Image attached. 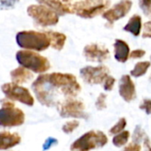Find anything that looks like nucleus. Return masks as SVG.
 Segmentation results:
<instances>
[{
  "mask_svg": "<svg viewBox=\"0 0 151 151\" xmlns=\"http://www.w3.org/2000/svg\"><path fill=\"white\" fill-rule=\"evenodd\" d=\"M10 76H11L12 82L18 84V85L27 83L29 81H32L34 79V73L31 71L20 65L12 70L10 72Z\"/></svg>",
  "mask_w": 151,
  "mask_h": 151,
  "instance_id": "15",
  "label": "nucleus"
},
{
  "mask_svg": "<svg viewBox=\"0 0 151 151\" xmlns=\"http://www.w3.org/2000/svg\"><path fill=\"white\" fill-rule=\"evenodd\" d=\"M58 143V141L56 139V138H53V137H48L45 142H43L42 144V150L46 151L49 150L50 148H52L53 146L57 145Z\"/></svg>",
  "mask_w": 151,
  "mask_h": 151,
  "instance_id": "28",
  "label": "nucleus"
},
{
  "mask_svg": "<svg viewBox=\"0 0 151 151\" xmlns=\"http://www.w3.org/2000/svg\"><path fill=\"white\" fill-rule=\"evenodd\" d=\"M150 67V62H149V61H141V62H138L134 65V69L131 70L130 74L133 77H135V78L142 77L144 74H146V73L148 72V70H149Z\"/></svg>",
  "mask_w": 151,
  "mask_h": 151,
  "instance_id": "20",
  "label": "nucleus"
},
{
  "mask_svg": "<svg viewBox=\"0 0 151 151\" xmlns=\"http://www.w3.org/2000/svg\"><path fill=\"white\" fill-rule=\"evenodd\" d=\"M110 4V0H80L73 5V13L83 19H92L103 14Z\"/></svg>",
  "mask_w": 151,
  "mask_h": 151,
  "instance_id": "5",
  "label": "nucleus"
},
{
  "mask_svg": "<svg viewBox=\"0 0 151 151\" xmlns=\"http://www.w3.org/2000/svg\"><path fill=\"white\" fill-rule=\"evenodd\" d=\"M139 6L145 16L151 18V0H139Z\"/></svg>",
  "mask_w": 151,
  "mask_h": 151,
  "instance_id": "24",
  "label": "nucleus"
},
{
  "mask_svg": "<svg viewBox=\"0 0 151 151\" xmlns=\"http://www.w3.org/2000/svg\"><path fill=\"white\" fill-rule=\"evenodd\" d=\"M132 6L133 2L131 0H120L112 7L107 9L102 14V17L107 21L106 27H111L116 21L125 18L131 11Z\"/></svg>",
  "mask_w": 151,
  "mask_h": 151,
  "instance_id": "10",
  "label": "nucleus"
},
{
  "mask_svg": "<svg viewBox=\"0 0 151 151\" xmlns=\"http://www.w3.org/2000/svg\"><path fill=\"white\" fill-rule=\"evenodd\" d=\"M40 4H43L56 12L59 16H64L65 14L73 13V6L64 4L57 0H36Z\"/></svg>",
  "mask_w": 151,
  "mask_h": 151,
  "instance_id": "17",
  "label": "nucleus"
},
{
  "mask_svg": "<svg viewBox=\"0 0 151 151\" xmlns=\"http://www.w3.org/2000/svg\"><path fill=\"white\" fill-rule=\"evenodd\" d=\"M21 142V137L18 133L8 131L0 132V150H7L18 146Z\"/></svg>",
  "mask_w": 151,
  "mask_h": 151,
  "instance_id": "14",
  "label": "nucleus"
},
{
  "mask_svg": "<svg viewBox=\"0 0 151 151\" xmlns=\"http://www.w3.org/2000/svg\"><path fill=\"white\" fill-rule=\"evenodd\" d=\"M45 33L48 35L50 41V46L56 50H62L65 47V42H66V35L63 33L57 32V31H45Z\"/></svg>",
  "mask_w": 151,
  "mask_h": 151,
  "instance_id": "19",
  "label": "nucleus"
},
{
  "mask_svg": "<svg viewBox=\"0 0 151 151\" xmlns=\"http://www.w3.org/2000/svg\"><path fill=\"white\" fill-rule=\"evenodd\" d=\"M16 43L21 49L36 52L46 50L50 46V41L45 32L23 30L17 33Z\"/></svg>",
  "mask_w": 151,
  "mask_h": 151,
  "instance_id": "2",
  "label": "nucleus"
},
{
  "mask_svg": "<svg viewBox=\"0 0 151 151\" xmlns=\"http://www.w3.org/2000/svg\"><path fill=\"white\" fill-rule=\"evenodd\" d=\"M19 2V0H0V10L13 9Z\"/></svg>",
  "mask_w": 151,
  "mask_h": 151,
  "instance_id": "25",
  "label": "nucleus"
},
{
  "mask_svg": "<svg viewBox=\"0 0 151 151\" xmlns=\"http://www.w3.org/2000/svg\"><path fill=\"white\" fill-rule=\"evenodd\" d=\"M80 126V122L78 120H71V121H68L66 122L63 127H62V131L66 134H72L76 128H78Z\"/></svg>",
  "mask_w": 151,
  "mask_h": 151,
  "instance_id": "23",
  "label": "nucleus"
},
{
  "mask_svg": "<svg viewBox=\"0 0 151 151\" xmlns=\"http://www.w3.org/2000/svg\"><path fill=\"white\" fill-rule=\"evenodd\" d=\"M143 144H144V151H151V143L149 137H147V136L144 137Z\"/></svg>",
  "mask_w": 151,
  "mask_h": 151,
  "instance_id": "34",
  "label": "nucleus"
},
{
  "mask_svg": "<svg viewBox=\"0 0 151 151\" xmlns=\"http://www.w3.org/2000/svg\"><path fill=\"white\" fill-rule=\"evenodd\" d=\"M106 95L102 93L98 96V97L96 98V107L97 110L99 111H102V110H104L106 107H107V104H106Z\"/></svg>",
  "mask_w": 151,
  "mask_h": 151,
  "instance_id": "27",
  "label": "nucleus"
},
{
  "mask_svg": "<svg viewBox=\"0 0 151 151\" xmlns=\"http://www.w3.org/2000/svg\"><path fill=\"white\" fill-rule=\"evenodd\" d=\"M56 107L62 118L83 119H87L88 118V113L85 112L84 104L74 97H67L64 101H59Z\"/></svg>",
  "mask_w": 151,
  "mask_h": 151,
  "instance_id": "8",
  "label": "nucleus"
},
{
  "mask_svg": "<svg viewBox=\"0 0 151 151\" xmlns=\"http://www.w3.org/2000/svg\"><path fill=\"white\" fill-rule=\"evenodd\" d=\"M37 101L43 106L55 107L58 93L66 97H75L81 91L76 77L72 73H51L39 74L31 84Z\"/></svg>",
  "mask_w": 151,
  "mask_h": 151,
  "instance_id": "1",
  "label": "nucleus"
},
{
  "mask_svg": "<svg viewBox=\"0 0 151 151\" xmlns=\"http://www.w3.org/2000/svg\"><path fill=\"white\" fill-rule=\"evenodd\" d=\"M119 92L120 96L127 103L134 101L136 98V89L134 81L130 75H123L120 78L119 84Z\"/></svg>",
  "mask_w": 151,
  "mask_h": 151,
  "instance_id": "13",
  "label": "nucleus"
},
{
  "mask_svg": "<svg viewBox=\"0 0 151 151\" xmlns=\"http://www.w3.org/2000/svg\"><path fill=\"white\" fill-rule=\"evenodd\" d=\"M130 138V133L128 131H123L116 135H114L113 139H112V143L115 147L120 148L125 146Z\"/></svg>",
  "mask_w": 151,
  "mask_h": 151,
  "instance_id": "21",
  "label": "nucleus"
},
{
  "mask_svg": "<svg viewBox=\"0 0 151 151\" xmlns=\"http://www.w3.org/2000/svg\"><path fill=\"white\" fill-rule=\"evenodd\" d=\"M146 54V51L142 49H137V50H134L130 52L129 58H142V57H144Z\"/></svg>",
  "mask_w": 151,
  "mask_h": 151,
  "instance_id": "32",
  "label": "nucleus"
},
{
  "mask_svg": "<svg viewBox=\"0 0 151 151\" xmlns=\"http://www.w3.org/2000/svg\"><path fill=\"white\" fill-rule=\"evenodd\" d=\"M127 127V119L125 118H121L119 119V120L110 129V134H118L121 132L124 131V129Z\"/></svg>",
  "mask_w": 151,
  "mask_h": 151,
  "instance_id": "22",
  "label": "nucleus"
},
{
  "mask_svg": "<svg viewBox=\"0 0 151 151\" xmlns=\"http://www.w3.org/2000/svg\"><path fill=\"white\" fill-rule=\"evenodd\" d=\"M107 142L108 138L103 132L92 130L74 141L70 149L72 151H90L105 146Z\"/></svg>",
  "mask_w": 151,
  "mask_h": 151,
  "instance_id": "7",
  "label": "nucleus"
},
{
  "mask_svg": "<svg viewBox=\"0 0 151 151\" xmlns=\"http://www.w3.org/2000/svg\"><path fill=\"white\" fill-rule=\"evenodd\" d=\"M123 151H141V146L138 143H131L129 145H127Z\"/></svg>",
  "mask_w": 151,
  "mask_h": 151,
  "instance_id": "33",
  "label": "nucleus"
},
{
  "mask_svg": "<svg viewBox=\"0 0 151 151\" xmlns=\"http://www.w3.org/2000/svg\"><path fill=\"white\" fill-rule=\"evenodd\" d=\"M143 139H144V132L140 126H137L133 134V142L139 144V142Z\"/></svg>",
  "mask_w": 151,
  "mask_h": 151,
  "instance_id": "26",
  "label": "nucleus"
},
{
  "mask_svg": "<svg viewBox=\"0 0 151 151\" xmlns=\"http://www.w3.org/2000/svg\"><path fill=\"white\" fill-rule=\"evenodd\" d=\"M110 70L105 65L91 66L88 65L80 70L81 79L88 84L97 85L104 83V80L109 76Z\"/></svg>",
  "mask_w": 151,
  "mask_h": 151,
  "instance_id": "11",
  "label": "nucleus"
},
{
  "mask_svg": "<svg viewBox=\"0 0 151 151\" xmlns=\"http://www.w3.org/2000/svg\"><path fill=\"white\" fill-rule=\"evenodd\" d=\"M1 90L5 96V98L14 102H19L25 105L32 107L35 104V99L30 91L20 85L13 82H7L1 86Z\"/></svg>",
  "mask_w": 151,
  "mask_h": 151,
  "instance_id": "9",
  "label": "nucleus"
},
{
  "mask_svg": "<svg viewBox=\"0 0 151 151\" xmlns=\"http://www.w3.org/2000/svg\"><path fill=\"white\" fill-rule=\"evenodd\" d=\"M27 15L33 19L34 22L42 27L56 26L59 21V15L43 4H30L27 8Z\"/></svg>",
  "mask_w": 151,
  "mask_h": 151,
  "instance_id": "6",
  "label": "nucleus"
},
{
  "mask_svg": "<svg viewBox=\"0 0 151 151\" xmlns=\"http://www.w3.org/2000/svg\"><path fill=\"white\" fill-rule=\"evenodd\" d=\"M64 4H66V5H69V6H73L76 2L80 1V0H57Z\"/></svg>",
  "mask_w": 151,
  "mask_h": 151,
  "instance_id": "35",
  "label": "nucleus"
},
{
  "mask_svg": "<svg viewBox=\"0 0 151 151\" xmlns=\"http://www.w3.org/2000/svg\"><path fill=\"white\" fill-rule=\"evenodd\" d=\"M10 151H12V150H10Z\"/></svg>",
  "mask_w": 151,
  "mask_h": 151,
  "instance_id": "37",
  "label": "nucleus"
},
{
  "mask_svg": "<svg viewBox=\"0 0 151 151\" xmlns=\"http://www.w3.org/2000/svg\"><path fill=\"white\" fill-rule=\"evenodd\" d=\"M142 17L139 14H134L125 25L124 30L132 34L134 36H139L142 29Z\"/></svg>",
  "mask_w": 151,
  "mask_h": 151,
  "instance_id": "18",
  "label": "nucleus"
},
{
  "mask_svg": "<svg viewBox=\"0 0 151 151\" xmlns=\"http://www.w3.org/2000/svg\"><path fill=\"white\" fill-rule=\"evenodd\" d=\"M140 109L144 111L148 115L151 114V100L150 99H144L142 103L140 104Z\"/></svg>",
  "mask_w": 151,
  "mask_h": 151,
  "instance_id": "31",
  "label": "nucleus"
},
{
  "mask_svg": "<svg viewBox=\"0 0 151 151\" xmlns=\"http://www.w3.org/2000/svg\"><path fill=\"white\" fill-rule=\"evenodd\" d=\"M0 127H15L22 126L25 122V113L22 110L15 107L12 101L3 98L0 100Z\"/></svg>",
  "mask_w": 151,
  "mask_h": 151,
  "instance_id": "4",
  "label": "nucleus"
},
{
  "mask_svg": "<svg viewBox=\"0 0 151 151\" xmlns=\"http://www.w3.org/2000/svg\"><path fill=\"white\" fill-rule=\"evenodd\" d=\"M16 60L20 66L27 68L35 73H44L50 68L49 59L36 51L20 50L16 52Z\"/></svg>",
  "mask_w": 151,
  "mask_h": 151,
  "instance_id": "3",
  "label": "nucleus"
},
{
  "mask_svg": "<svg viewBox=\"0 0 151 151\" xmlns=\"http://www.w3.org/2000/svg\"><path fill=\"white\" fill-rule=\"evenodd\" d=\"M115 82H116L115 78H113L112 76H110V75H109V76L104 80V89L105 91H111V90H112Z\"/></svg>",
  "mask_w": 151,
  "mask_h": 151,
  "instance_id": "29",
  "label": "nucleus"
},
{
  "mask_svg": "<svg viewBox=\"0 0 151 151\" xmlns=\"http://www.w3.org/2000/svg\"><path fill=\"white\" fill-rule=\"evenodd\" d=\"M142 37L151 38V20L145 22L142 25Z\"/></svg>",
  "mask_w": 151,
  "mask_h": 151,
  "instance_id": "30",
  "label": "nucleus"
},
{
  "mask_svg": "<svg viewBox=\"0 0 151 151\" xmlns=\"http://www.w3.org/2000/svg\"><path fill=\"white\" fill-rule=\"evenodd\" d=\"M150 60H151V56H150Z\"/></svg>",
  "mask_w": 151,
  "mask_h": 151,
  "instance_id": "36",
  "label": "nucleus"
},
{
  "mask_svg": "<svg viewBox=\"0 0 151 151\" xmlns=\"http://www.w3.org/2000/svg\"><path fill=\"white\" fill-rule=\"evenodd\" d=\"M83 55L88 61L103 63L110 58V51L98 43H90L84 47Z\"/></svg>",
  "mask_w": 151,
  "mask_h": 151,
  "instance_id": "12",
  "label": "nucleus"
},
{
  "mask_svg": "<svg viewBox=\"0 0 151 151\" xmlns=\"http://www.w3.org/2000/svg\"><path fill=\"white\" fill-rule=\"evenodd\" d=\"M114 48V58L118 62L126 63L130 55V47L127 42L121 39H116L113 44Z\"/></svg>",
  "mask_w": 151,
  "mask_h": 151,
  "instance_id": "16",
  "label": "nucleus"
}]
</instances>
